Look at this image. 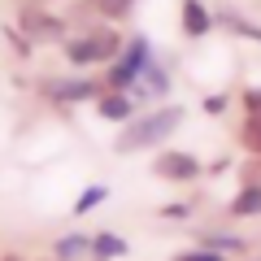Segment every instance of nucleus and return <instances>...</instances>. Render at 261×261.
<instances>
[{
  "mask_svg": "<svg viewBox=\"0 0 261 261\" xmlns=\"http://www.w3.org/2000/svg\"><path fill=\"white\" fill-rule=\"evenodd\" d=\"M57 261H79L83 252H92V240L87 235H65V240H57Z\"/></svg>",
  "mask_w": 261,
  "mask_h": 261,
  "instance_id": "8",
  "label": "nucleus"
},
{
  "mask_svg": "<svg viewBox=\"0 0 261 261\" xmlns=\"http://www.w3.org/2000/svg\"><path fill=\"white\" fill-rule=\"evenodd\" d=\"M48 261H57V257H48Z\"/></svg>",
  "mask_w": 261,
  "mask_h": 261,
  "instance_id": "21",
  "label": "nucleus"
},
{
  "mask_svg": "<svg viewBox=\"0 0 261 261\" xmlns=\"http://www.w3.org/2000/svg\"><path fill=\"white\" fill-rule=\"evenodd\" d=\"M157 174L161 178H174V183H187V178L200 174V161L187 157V152H161V157H157Z\"/></svg>",
  "mask_w": 261,
  "mask_h": 261,
  "instance_id": "5",
  "label": "nucleus"
},
{
  "mask_svg": "<svg viewBox=\"0 0 261 261\" xmlns=\"http://www.w3.org/2000/svg\"><path fill=\"white\" fill-rule=\"evenodd\" d=\"M257 261H261V252H257Z\"/></svg>",
  "mask_w": 261,
  "mask_h": 261,
  "instance_id": "20",
  "label": "nucleus"
},
{
  "mask_svg": "<svg viewBox=\"0 0 261 261\" xmlns=\"http://www.w3.org/2000/svg\"><path fill=\"white\" fill-rule=\"evenodd\" d=\"M122 53V39L109 35V31H96V35H79V39H65V57L74 65H96V61H118Z\"/></svg>",
  "mask_w": 261,
  "mask_h": 261,
  "instance_id": "2",
  "label": "nucleus"
},
{
  "mask_svg": "<svg viewBox=\"0 0 261 261\" xmlns=\"http://www.w3.org/2000/svg\"><path fill=\"white\" fill-rule=\"evenodd\" d=\"M140 79H144V96H166V92H170L166 70H161V65H152V61L144 65V74H140Z\"/></svg>",
  "mask_w": 261,
  "mask_h": 261,
  "instance_id": "10",
  "label": "nucleus"
},
{
  "mask_svg": "<svg viewBox=\"0 0 261 261\" xmlns=\"http://www.w3.org/2000/svg\"><path fill=\"white\" fill-rule=\"evenodd\" d=\"M235 218H248V214H261V183H248L240 196H235V205H231Z\"/></svg>",
  "mask_w": 261,
  "mask_h": 261,
  "instance_id": "9",
  "label": "nucleus"
},
{
  "mask_svg": "<svg viewBox=\"0 0 261 261\" xmlns=\"http://www.w3.org/2000/svg\"><path fill=\"white\" fill-rule=\"evenodd\" d=\"M27 5H31V0H27Z\"/></svg>",
  "mask_w": 261,
  "mask_h": 261,
  "instance_id": "22",
  "label": "nucleus"
},
{
  "mask_svg": "<svg viewBox=\"0 0 261 261\" xmlns=\"http://www.w3.org/2000/svg\"><path fill=\"white\" fill-rule=\"evenodd\" d=\"M100 200H105V187H92V192H87L83 200L74 205V214H87V209H92V205H100Z\"/></svg>",
  "mask_w": 261,
  "mask_h": 261,
  "instance_id": "17",
  "label": "nucleus"
},
{
  "mask_svg": "<svg viewBox=\"0 0 261 261\" xmlns=\"http://www.w3.org/2000/svg\"><path fill=\"white\" fill-rule=\"evenodd\" d=\"M148 61H152L148 39H144V35H135V39H130V48H126V57H118V61H113V70H109V87H113V92L130 87V79H140Z\"/></svg>",
  "mask_w": 261,
  "mask_h": 261,
  "instance_id": "3",
  "label": "nucleus"
},
{
  "mask_svg": "<svg viewBox=\"0 0 261 261\" xmlns=\"http://www.w3.org/2000/svg\"><path fill=\"white\" fill-rule=\"evenodd\" d=\"M44 96L57 105H74V100L96 96V83L92 79H53V83H44Z\"/></svg>",
  "mask_w": 261,
  "mask_h": 261,
  "instance_id": "4",
  "label": "nucleus"
},
{
  "mask_svg": "<svg viewBox=\"0 0 261 261\" xmlns=\"http://www.w3.org/2000/svg\"><path fill=\"white\" fill-rule=\"evenodd\" d=\"M130 5H135V0H87V9L105 13V18H126Z\"/></svg>",
  "mask_w": 261,
  "mask_h": 261,
  "instance_id": "13",
  "label": "nucleus"
},
{
  "mask_svg": "<svg viewBox=\"0 0 261 261\" xmlns=\"http://www.w3.org/2000/svg\"><path fill=\"white\" fill-rule=\"evenodd\" d=\"M22 27H27L35 39H44V35H61V22L48 18V13H39L35 5H31V9H22Z\"/></svg>",
  "mask_w": 261,
  "mask_h": 261,
  "instance_id": "7",
  "label": "nucleus"
},
{
  "mask_svg": "<svg viewBox=\"0 0 261 261\" xmlns=\"http://www.w3.org/2000/svg\"><path fill=\"white\" fill-rule=\"evenodd\" d=\"M100 118H109V122H126V118H130V100H126L122 92L105 96V100H100Z\"/></svg>",
  "mask_w": 261,
  "mask_h": 261,
  "instance_id": "11",
  "label": "nucleus"
},
{
  "mask_svg": "<svg viewBox=\"0 0 261 261\" xmlns=\"http://www.w3.org/2000/svg\"><path fill=\"white\" fill-rule=\"evenodd\" d=\"M92 252H96L100 261L122 257V252H126V240H122V235H96V240H92Z\"/></svg>",
  "mask_w": 261,
  "mask_h": 261,
  "instance_id": "12",
  "label": "nucleus"
},
{
  "mask_svg": "<svg viewBox=\"0 0 261 261\" xmlns=\"http://www.w3.org/2000/svg\"><path fill=\"white\" fill-rule=\"evenodd\" d=\"M209 27H214V18H209L205 5H200V0H183V31H187V35L200 39Z\"/></svg>",
  "mask_w": 261,
  "mask_h": 261,
  "instance_id": "6",
  "label": "nucleus"
},
{
  "mask_svg": "<svg viewBox=\"0 0 261 261\" xmlns=\"http://www.w3.org/2000/svg\"><path fill=\"white\" fill-rule=\"evenodd\" d=\"M174 261H222V252H209V248H196V252H178Z\"/></svg>",
  "mask_w": 261,
  "mask_h": 261,
  "instance_id": "18",
  "label": "nucleus"
},
{
  "mask_svg": "<svg viewBox=\"0 0 261 261\" xmlns=\"http://www.w3.org/2000/svg\"><path fill=\"white\" fill-rule=\"evenodd\" d=\"M244 109H248L252 122H261V92H252V87H248V92H244Z\"/></svg>",
  "mask_w": 261,
  "mask_h": 261,
  "instance_id": "16",
  "label": "nucleus"
},
{
  "mask_svg": "<svg viewBox=\"0 0 261 261\" xmlns=\"http://www.w3.org/2000/svg\"><path fill=\"white\" fill-rule=\"evenodd\" d=\"M0 261H22V257H13V252H9V257H0Z\"/></svg>",
  "mask_w": 261,
  "mask_h": 261,
  "instance_id": "19",
  "label": "nucleus"
},
{
  "mask_svg": "<svg viewBox=\"0 0 261 261\" xmlns=\"http://www.w3.org/2000/svg\"><path fill=\"white\" fill-rule=\"evenodd\" d=\"M178 126H183V109H178V105H166V109H152V113H144V118H135L118 135L113 148H118L122 157H130V152H140V148H157V144H166Z\"/></svg>",
  "mask_w": 261,
  "mask_h": 261,
  "instance_id": "1",
  "label": "nucleus"
},
{
  "mask_svg": "<svg viewBox=\"0 0 261 261\" xmlns=\"http://www.w3.org/2000/svg\"><path fill=\"white\" fill-rule=\"evenodd\" d=\"M244 144H248V152H261V122H244Z\"/></svg>",
  "mask_w": 261,
  "mask_h": 261,
  "instance_id": "15",
  "label": "nucleus"
},
{
  "mask_svg": "<svg viewBox=\"0 0 261 261\" xmlns=\"http://www.w3.org/2000/svg\"><path fill=\"white\" fill-rule=\"evenodd\" d=\"M205 248L209 252H244V248H248V244H244V240H235V235H209V240H205Z\"/></svg>",
  "mask_w": 261,
  "mask_h": 261,
  "instance_id": "14",
  "label": "nucleus"
}]
</instances>
